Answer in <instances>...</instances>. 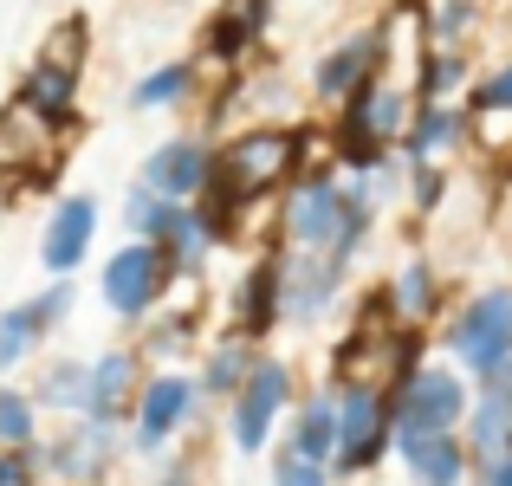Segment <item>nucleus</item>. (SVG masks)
<instances>
[{
  "mask_svg": "<svg viewBox=\"0 0 512 486\" xmlns=\"http://www.w3.org/2000/svg\"><path fill=\"white\" fill-rule=\"evenodd\" d=\"M305 143H312L305 124H247V130H234V137L214 150V175L195 201L214 234L234 240L240 221H247L266 195H286L305 175V156H312Z\"/></svg>",
  "mask_w": 512,
  "mask_h": 486,
  "instance_id": "nucleus-1",
  "label": "nucleus"
},
{
  "mask_svg": "<svg viewBox=\"0 0 512 486\" xmlns=\"http://www.w3.org/2000/svg\"><path fill=\"white\" fill-rule=\"evenodd\" d=\"M370 227H376V208L350 182H338V169H305L279 201V247L338 253V260L357 266Z\"/></svg>",
  "mask_w": 512,
  "mask_h": 486,
  "instance_id": "nucleus-2",
  "label": "nucleus"
},
{
  "mask_svg": "<svg viewBox=\"0 0 512 486\" xmlns=\"http://www.w3.org/2000/svg\"><path fill=\"white\" fill-rule=\"evenodd\" d=\"M292 409H299V376H292L286 357L266 350L253 363V376L240 383V396L227 402V441H234V454H266V441L286 435Z\"/></svg>",
  "mask_w": 512,
  "mask_h": 486,
  "instance_id": "nucleus-3",
  "label": "nucleus"
},
{
  "mask_svg": "<svg viewBox=\"0 0 512 486\" xmlns=\"http://www.w3.org/2000/svg\"><path fill=\"white\" fill-rule=\"evenodd\" d=\"M474 389L454 363H415L396 383V441L402 435H461Z\"/></svg>",
  "mask_w": 512,
  "mask_h": 486,
  "instance_id": "nucleus-4",
  "label": "nucleus"
},
{
  "mask_svg": "<svg viewBox=\"0 0 512 486\" xmlns=\"http://www.w3.org/2000/svg\"><path fill=\"white\" fill-rule=\"evenodd\" d=\"M338 389V467L331 474H370L396 448V389L331 383Z\"/></svg>",
  "mask_w": 512,
  "mask_h": 486,
  "instance_id": "nucleus-5",
  "label": "nucleus"
},
{
  "mask_svg": "<svg viewBox=\"0 0 512 486\" xmlns=\"http://www.w3.org/2000/svg\"><path fill=\"white\" fill-rule=\"evenodd\" d=\"M441 344H448L454 370H467L474 383H480V376H493V370L512 357V286L474 292V299H467L461 312L448 318Z\"/></svg>",
  "mask_w": 512,
  "mask_h": 486,
  "instance_id": "nucleus-6",
  "label": "nucleus"
},
{
  "mask_svg": "<svg viewBox=\"0 0 512 486\" xmlns=\"http://www.w3.org/2000/svg\"><path fill=\"white\" fill-rule=\"evenodd\" d=\"M169 286H175V266L150 247V240H124L98 273L104 305H111V318H124V324H150V312L169 299Z\"/></svg>",
  "mask_w": 512,
  "mask_h": 486,
  "instance_id": "nucleus-7",
  "label": "nucleus"
},
{
  "mask_svg": "<svg viewBox=\"0 0 512 486\" xmlns=\"http://www.w3.org/2000/svg\"><path fill=\"white\" fill-rule=\"evenodd\" d=\"M201 415V383L188 370H150L137 396V415H130V448L137 454H169L175 441L195 428Z\"/></svg>",
  "mask_w": 512,
  "mask_h": 486,
  "instance_id": "nucleus-8",
  "label": "nucleus"
},
{
  "mask_svg": "<svg viewBox=\"0 0 512 486\" xmlns=\"http://www.w3.org/2000/svg\"><path fill=\"white\" fill-rule=\"evenodd\" d=\"M389 52H396V46H389V26H357V33L338 39V46L312 65V98L318 104L357 98L363 85H376V78L389 72Z\"/></svg>",
  "mask_w": 512,
  "mask_h": 486,
  "instance_id": "nucleus-9",
  "label": "nucleus"
},
{
  "mask_svg": "<svg viewBox=\"0 0 512 486\" xmlns=\"http://www.w3.org/2000/svg\"><path fill=\"white\" fill-rule=\"evenodd\" d=\"M409 117H415V91H402V85H389V78H376V85H363L357 98L338 104L331 150H350V143H389V150H396V143L409 137Z\"/></svg>",
  "mask_w": 512,
  "mask_h": 486,
  "instance_id": "nucleus-10",
  "label": "nucleus"
},
{
  "mask_svg": "<svg viewBox=\"0 0 512 486\" xmlns=\"http://www.w3.org/2000/svg\"><path fill=\"white\" fill-rule=\"evenodd\" d=\"M111 461H117V428L91 422V415L65 422L59 441L39 448V467H46L59 486H104V480H111Z\"/></svg>",
  "mask_w": 512,
  "mask_h": 486,
  "instance_id": "nucleus-11",
  "label": "nucleus"
},
{
  "mask_svg": "<svg viewBox=\"0 0 512 486\" xmlns=\"http://www.w3.org/2000/svg\"><path fill=\"white\" fill-rule=\"evenodd\" d=\"M266 26H273V0H221L201 26V65H221V72H240L253 52L266 46Z\"/></svg>",
  "mask_w": 512,
  "mask_h": 486,
  "instance_id": "nucleus-12",
  "label": "nucleus"
},
{
  "mask_svg": "<svg viewBox=\"0 0 512 486\" xmlns=\"http://www.w3.org/2000/svg\"><path fill=\"white\" fill-rule=\"evenodd\" d=\"M344 279H350V260H338V253L286 247V324L312 331L318 318H331V305H338Z\"/></svg>",
  "mask_w": 512,
  "mask_h": 486,
  "instance_id": "nucleus-13",
  "label": "nucleus"
},
{
  "mask_svg": "<svg viewBox=\"0 0 512 486\" xmlns=\"http://www.w3.org/2000/svg\"><path fill=\"white\" fill-rule=\"evenodd\" d=\"M143 383H150V370H143V350L130 344H111L91 357V389H85V415L91 422H111V428H130V415H137V396Z\"/></svg>",
  "mask_w": 512,
  "mask_h": 486,
  "instance_id": "nucleus-14",
  "label": "nucleus"
},
{
  "mask_svg": "<svg viewBox=\"0 0 512 486\" xmlns=\"http://www.w3.org/2000/svg\"><path fill=\"white\" fill-rule=\"evenodd\" d=\"M91 247H98V195H59L39 234V266L52 279H72L91 260Z\"/></svg>",
  "mask_w": 512,
  "mask_h": 486,
  "instance_id": "nucleus-15",
  "label": "nucleus"
},
{
  "mask_svg": "<svg viewBox=\"0 0 512 486\" xmlns=\"http://www.w3.org/2000/svg\"><path fill=\"white\" fill-rule=\"evenodd\" d=\"M279 324H286V247H266L247 266V279L234 286V331L260 344Z\"/></svg>",
  "mask_w": 512,
  "mask_h": 486,
  "instance_id": "nucleus-16",
  "label": "nucleus"
},
{
  "mask_svg": "<svg viewBox=\"0 0 512 486\" xmlns=\"http://www.w3.org/2000/svg\"><path fill=\"white\" fill-rule=\"evenodd\" d=\"M208 175H214V150H208V143H201V137H169V143H156V150L143 156L137 182L156 188L163 201H201Z\"/></svg>",
  "mask_w": 512,
  "mask_h": 486,
  "instance_id": "nucleus-17",
  "label": "nucleus"
},
{
  "mask_svg": "<svg viewBox=\"0 0 512 486\" xmlns=\"http://www.w3.org/2000/svg\"><path fill=\"white\" fill-rule=\"evenodd\" d=\"M78 85H85V72H72V65H59V59L39 52V59L20 72V85H13V104L33 111L39 124H59L65 130L78 117Z\"/></svg>",
  "mask_w": 512,
  "mask_h": 486,
  "instance_id": "nucleus-18",
  "label": "nucleus"
},
{
  "mask_svg": "<svg viewBox=\"0 0 512 486\" xmlns=\"http://www.w3.org/2000/svg\"><path fill=\"white\" fill-rule=\"evenodd\" d=\"M150 247L175 266V279H195L201 266H208V253L221 247V234L208 227V214H201L195 201H169V214H163V227L150 234Z\"/></svg>",
  "mask_w": 512,
  "mask_h": 486,
  "instance_id": "nucleus-19",
  "label": "nucleus"
},
{
  "mask_svg": "<svg viewBox=\"0 0 512 486\" xmlns=\"http://www.w3.org/2000/svg\"><path fill=\"white\" fill-rule=\"evenodd\" d=\"M383 299V312L396 318V324H409V331H428L441 312V273H435V260L428 253H409V260L389 273V286L376 292Z\"/></svg>",
  "mask_w": 512,
  "mask_h": 486,
  "instance_id": "nucleus-20",
  "label": "nucleus"
},
{
  "mask_svg": "<svg viewBox=\"0 0 512 486\" xmlns=\"http://www.w3.org/2000/svg\"><path fill=\"white\" fill-rule=\"evenodd\" d=\"M396 461L409 474V486H461L474 474V454H467L461 435H402Z\"/></svg>",
  "mask_w": 512,
  "mask_h": 486,
  "instance_id": "nucleus-21",
  "label": "nucleus"
},
{
  "mask_svg": "<svg viewBox=\"0 0 512 486\" xmlns=\"http://www.w3.org/2000/svg\"><path fill=\"white\" fill-rule=\"evenodd\" d=\"M474 130V117H467V104H415V117H409V137H402V169H422V162H441L454 150V143Z\"/></svg>",
  "mask_w": 512,
  "mask_h": 486,
  "instance_id": "nucleus-22",
  "label": "nucleus"
},
{
  "mask_svg": "<svg viewBox=\"0 0 512 486\" xmlns=\"http://www.w3.org/2000/svg\"><path fill=\"white\" fill-rule=\"evenodd\" d=\"M279 448L305 454L318 467H338V389H312L299 409L286 415V441Z\"/></svg>",
  "mask_w": 512,
  "mask_h": 486,
  "instance_id": "nucleus-23",
  "label": "nucleus"
},
{
  "mask_svg": "<svg viewBox=\"0 0 512 486\" xmlns=\"http://www.w3.org/2000/svg\"><path fill=\"white\" fill-rule=\"evenodd\" d=\"M260 357H266V350L253 344V337L227 331L221 344L201 357V376H195V383H201V402H234V396H240V383L253 376V363H260Z\"/></svg>",
  "mask_w": 512,
  "mask_h": 486,
  "instance_id": "nucleus-24",
  "label": "nucleus"
},
{
  "mask_svg": "<svg viewBox=\"0 0 512 486\" xmlns=\"http://www.w3.org/2000/svg\"><path fill=\"white\" fill-rule=\"evenodd\" d=\"M195 85H201V59H163V65H150V72L130 85V111H137V117L182 111V104L195 98Z\"/></svg>",
  "mask_w": 512,
  "mask_h": 486,
  "instance_id": "nucleus-25",
  "label": "nucleus"
},
{
  "mask_svg": "<svg viewBox=\"0 0 512 486\" xmlns=\"http://www.w3.org/2000/svg\"><path fill=\"white\" fill-rule=\"evenodd\" d=\"M85 389H91V357H59V363H46L39 370V383H33V402H39V415H65V422H78L85 415Z\"/></svg>",
  "mask_w": 512,
  "mask_h": 486,
  "instance_id": "nucleus-26",
  "label": "nucleus"
},
{
  "mask_svg": "<svg viewBox=\"0 0 512 486\" xmlns=\"http://www.w3.org/2000/svg\"><path fill=\"white\" fill-rule=\"evenodd\" d=\"M467 72H474L467 46H422V59H415V104H448L467 85Z\"/></svg>",
  "mask_w": 512,
  "mask_h": 486,
  "instance_id": "nucleus-27",
  "label": "nucleus"
},
{
  "mask_svg": "<svg viewBox=\"0 0 512 486\" xmlns=\"http://www.w3.org/2000/svg\"><path fill=\"white\" fill-rule=\"evenodd\" d=\"M46 324H39V312H33V299H20V305H7L0 312V370H20L26 357H33L39 344H46Z\"/></svg>",
  "mask_w": 512,
  "mask_h": 486,
  "instance_id": "nucleus-28",
  "label": "nucleus"
},
{
  "mask_svg": "<svg viewBox=\"0 0 512 486\" xmlns=\"http://www.w3.org/2000/svg\"><path fill=\"white\" fill-rule=\"evenodd\" d=\"M0 448H39V402H33V389H0Z\"/></svg>",
  "mask_w": 512,
  "mask_h": 486,
  "instance_id": "nucleus-29",
  "label": "nucleus"
},
{
  "mask_svg": "<svg viewBox=\"0 0 512 486\" xmlns=\"http://www.w3.org/2000/svg\"><path fill=\"white\" fill-rule=\"evenodd\" d=\"M480 20V7L474 0H428V13H422V39L428 46H461V33Z\"/></svg>",
  "mask_w": 512,
  "mask_h": 486,
  "instance_id": "nucleus-30",
  "label": "nucleus"
},
{
  "mask_svg": "<svg viewBox=\"0 0 512 486\" xmlns=\"http://www.w3.org/2000/svg\"><path fill=\"white\" fill-rule=\"evenodd\" d=\"M467 117H512V59L506 65H493L480 85H467Z\"/></svg>",
  "mask_w": 512,
  "mask_h": 486,
  "instance_id": "nucleus-31",
  "label": "nucleus"
},
{
  "mask_svg": "<svg viewBox=\"0 0 512 486\" xmlns=\"http://www.w3.org/2000/svg\"><path fill=\"white\" fill-rule=\"evenodd\" d=\"M163 214H169V201L156 195V188L130 182V195H124V221H130V234H137V240H150L156 227H163Z\"/></svg>",
  "mask_w": 512,
  "mask_h": 486,
  "instance_id": "nucleus-32",
  "label": "nucleus"
},
{
  "mask_svg": "<svg viewBox=\"0 0 512 486\" xmlns=\"http://www.w3.org/2000/svg\"><path fill=\"white\" fill-rule=\"evenodd\" d=\"M441 195H448V169H441V162H422V169H409V208H415V214H435Z\"/></svg>",
  "mask_w": 512,
  "mask_h": 486,
  "instance_id": "nucleus-33",
  "label": "nucleus"
},
{
  "mask_svg": "<svg viewBox=\"0 0 512 486\" xmlns=\"http://www.w3.org/2000/svg\"><path fill=\"white\" fill-rule=\"evenodd\" d=\"M273 486H331V467H318V461H305V454L279 448V461H273Z\"/></svg>",
  "mask_w": 512,
  "mask_h": 486,
  "instance_id": "nucleus-34",
  "label": "nucleus"
},
{
  "mask_svg": "<svg viewBox=\"0 0 512 486\" xmlns=\"http://www.w3.org/2000/svg\"><path fill=\"white\" fill-rule=\"evenodd\" d=\"M188 337H195V312H175L169 324H150L143 357H175V350H188Z\"/></svg>",
  "mask_w": 512,
  "mask_h": 486,
  "instance_id": "nucleus-35",
  "label": "nucleus"
},
{
  "mask_svg": "<svg viewBox=\"0 0 512 486\" xmlns=\"http://www.w3.org/2000/svg\"><path fill=\"white\" fill-rule=\"evenodd\" d=\"M72 305H78V286H72V279H52V286L33 299V312H39V324H46V331H59V324L72 318Z\"/></svg>",
  "mask_w": 512,
  "mask_h": 486,
  "instance_id": "nucleus-36",
  "label": "nucleus"
},
{
  "mask_svg": "<svg viewBox=\"0 0 512 486\" xmlns=\"http://www.w3.org/2000/svg\"><path fill=\"white\" fill-rule=\"evenodd\" d=\"M39 448H0V486H39Z\"/></svg>",
  "mask_w": 512,
  "mask_h": 486,
  "instance_id": "nucleus-37",
  "label": "nucleus"
},
{
  "mask_svg": "<svg viewBox=\"0 0 512 486\" xmlns=\"http://www.w3.org/2000/svg\"><path fill=\"white\" fill-rule=\"evenodd\" d=\"M156 486H201V467L188 461V454H169L163 474H156Z\"/></svg>",
  "mask_w": 512,
  "mask_h": 486,
  "instance_id": "nucleus-38",
  "label": "nucleus"
},
{
  "mask_svg": "<svg viewBox=\"0 0 512 486\" xmlns=\"http://www.w3.org/2000/svg\"><path fill=\"white\" fill-rule=\"evenodd\" d=\"M480 486H512V454H500L493 467H480Z\"/></svg>",
  "mask_w": 512,
  "mask_h": 486,
  "instance_id": "nucleus-39",
  "label": "nucleus"
}]
</instances>
